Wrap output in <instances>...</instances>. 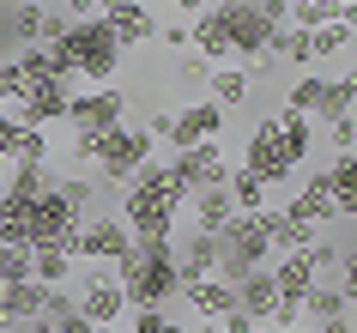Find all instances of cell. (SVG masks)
I'll return each instance as SVG.
<instances>
[{
    "instance_id": "obj_29",
    "label": "cell",
    "mask_w": 357,
    "mask_h": 333,
    "mask_svg": "<svg viewBox=\"0 0 357 333\" xmlns=\"http://www.w3.org/2000/svg\"><path fill=\"white\" fill-rule=\"evenodd\" d=\"M31 279H37V285H49V291H55V285H67V279H73V255H67V249H55V242H49V249H31Z\"/></svg>"
},
{
    "instance_id": "obj_36",
    "label": "cell",
    "mask_w": 357,
    "mask_h": 333,
    "mask_svg": "<svg viewBox=\"0 0 357 333\" xmlns=\"http://www.w3.org/2000/svg\"><path fill=\"white\" fill-rule=\"evenodd\" d=\"M19 279H31V249L0 242V285H19Z\"/></svg>"
},
{
    "instance_id": "obj_30",
    "label": "cell",
    "mask_w": 357,
    "mask_h": 333,
    "mask_svg": "<svg viewBox=\"0 0 357 333\" xmlns=\"http://www.w3.org/2000/svg\"><path fill=\"white\" fill-rule=\"evenodd\" d=\"M266 61H291V67H309V31H297V24H279L273 37H266Z\"/></svg>"
},
{
    "instance_id": "obj_59",
    "label": "cell",
    "mask_w": 357,
    "mask_h": 333,
    "mask_svg": "<svg viewBox=\"0 0 357 333\" xmlns=\"http://www.w3.org/2000/svg\"><path fill=\"white\" fill-rule=\"evenodd\" d=\"M0 333H6V327H0Z\"/></svg>"
},
{
    "instance_id": "obj_17",
    "label": "cell",
    "mask_w": 357,
    "mask_h": 333,
    "mask_svg": "<svg viewBox=\"0 0 357 333\" xmlns=\"http://www.w3.org/2000/svg\"><path fill=\"white\" fill-rule=\"evenodd\" d=\"M182 303H188L194 321H218V315L236 309V291H230V279H194V285H182Z\"/></svg>"
},
{
    "instance_id": "obj_6",
    "label": "cell",
    "mask_w": 357,
    "mask_h": 333,
    "mask_svg": "<svg viewBox=\"0 0 357 333\" xmlns=\"http://www.w3.org/2000/svg\"><path fill=\"white\" fill-rule=\"evenodd\" d=\"M79 224H85V212H73L55 188H43L37 200H31V212H24V249H49V242L67 249Z\"/></svg>"
},
{
    "instance_id": "obj_27",
    "label": "cell",
    "mask_w": 357,
    "mask_h": 333,
    "mask_svg": "<svg viewBox=\"0 0 357 333\" xmlns=\"http://www.w3.org/2000/svg\"><path fill=\"white\" fill-rule=\"evenodd\" d=\"M351 103H357V73L345 67L339 79H327L321 85V103H315V121H339V115H351Z\"/></svg>"
},
{
    "instance_id": "obj_31",
    "label": "cell",
    "mask_w": 357,
    "mask_h": 333,
    "mask_svg": "<svg viewBox=\"0 0 357 333\" xmlns=\"http://www.w3.org/2000/svg\"><path fill=\"white\" fill-rule=\"evenodd\" d=\"M225 194H230V206H236V212H261V206H266V182H261V176H248L243 164H230Z\"/></svg>"
},
{
    "instance_id": "obj_44",
    "label": "cell",
    "mask_w": 357,
    "mask_h": 333,
    "mask_svg": "<svg viewBox=\"0 0 357 333\" xmlns=\"http://www.w3.org/2000/svg\"><path fill=\"white\" fill-rule=\"evenodd\" d=\"M169 128H176V110H158V115L146 121V140H151V146H158V140L169 146Z\"/></svg>"
},
{
    "instance_id": "obj_12",
    "label": "cell",
    "mask_w": 357,
    "mask_h": 333,
    "mask_svg": "<svg viewBox=\"0 0 357 333\" xmlns=\"http://www.w3.org/2000/svg\"><path fill=\"white\" fill-rule=\"evenodd\" d=\"M284 219H297L303 230H333V194H327V170H309L303 176V188L284 200Z\"/></svg>"
},
{
    "instance_id": "obj_2",
    "label": "cell",
    "mask_w": 357,
    "mask_h": 333,
    "mask_svg": "<svg viewBox=\"0 0 357 333\" xmlns=\"http://www.w3.org/2000/svg\"><path fill=\"white\" fill-rule=\"evenodd\" d=\"M115 285L128 297V309H169L182 279H176V237H151V242H133L128 255L115 260Z\"/></svg>"
},
{
    "instance_id": "obj_26",
    "label": "cell",
    "mask_w": 357,
    "mask_h": 333,
    "mask_svg": "<svg viewBox=\"0 0 357 333\" xmlns=\"http://www.w3.org/2000/svg\"><path fill=\"white\" fill-rule=\"evenodd\" d=\"M351 13H339V19H327V24H315V31H309V55L315 61H339L345 55V49H351Z\"/></svg>"
},
{
    "instance_id": "obj_8",
    "label": "cell",
    "mask_w": 357,
    "mask_h": 333,
    "mask_svg": "<svg viewBox=\"0 0 357 333\" xmlns=\"http://www.w3.org/2000/svg\"><path fill=\"white\" fill-rule=\"evenodd\" d=\"M212 13H218V31H225V43H230V61H236V67H261L273 24H266L255 6H212Z\"/></svg>"
},
{
    "instance_id": "obj_13",
    "label": "cell",
    "mask_w": 357,
    "mask_h": 333,
    "mask_svg": "<svg viewBox=\"0 0 357 333\" xmlns=\"http://www.w3.org/2000/svg\"><path fill=\"white\" fill-rule=\"evenodd\" d=\"M218 133H225V110H218L212 97H200V103H188V110H176L169 146L188 151V146H206V140H218Z\"/></svg>"
},
{
    "instance_id": "obj_23",
    "label": "cell",
    "mask_w": 357,
    "mask_h": 333,
    "mask_svg": "<svg viewBox=\"0 0 357 333\" xmlns=\"http://www.w3.org/2000/svg\"><path fill=\"white\" fill-rule=\"evenodd\" d=\"M327 194H333V219L351 224V212H357V158H351V151H339V158H333V170H327Z\"/></svg>"
},
{
    "instance_id": "obj_56",
    "label": "cell",
    "mask_w": 357,
    "mask_h": 333,
    "mask_svg": "<svg viewBox=\"0 0 357 333\" xmlns=\"http://www.w3.org/2000/svg\"><path fill=\"white\" fill-rule=\"evenodd\" d=\"M297 333H309V327H297Z\"/></svg>"
},
{
    "instance_id": "obj_11",
    "label": "cell",
    "mask_w": 357,
    "mask_h": 333,
    "mask_svg": "<svg viewBox=\"0 0 357 333\" xmlns=\"http://www.w3.org/2000/svg\"><path fill=\"white\" fill-rule=\"evenodd\" d=\"M67 97H73V85H61V79H37V85H24L19 103H13V121L19 128H55V121H67Z\"/></svg>"
},
{
    "instance_id": "obj_28",
    "label": "cell",
    "mask_w": 357,
    "mask_h": 333,
    "mask_svg": "<svg viewBox=\"0 0 357 333\" xmlns=\"http://www.w3.org/2000/svg\"><path fill=\"white\" fill-rule=\"evenodd\" d=\"M333 315H351V291H339V285H315V291L303 297V321H309V327L333 321Z\"/></svg>"
},
{
    "instance_id": "obj_14",
    "label": "cell",
    "mask_w": 357,
    "mask_h": 333,
    "mask_svg": "<svg viewBox=\"0 0 357 333\" xmlns=\"http://www.w3.org/2000/svg\"><path fill=\"white\" fill-rule=\"evenodd\" d=\"M79 315L91 321V327H121L128 321V297H121V285H115L109 273H97L91 285H85V297H73Z\"/></svg>"
},
{
    "instance_id": "obj_3",
    "label": "cell",
    "mask_w": 357,
    "mask_h": 333,
    "mask_svg": "<svg viewBox=\"0 0 357 333\" xmlns=\"http://www.w3.org/2000/svg\"><path fill=\"white\" fill-rule=\"evenodd\" d=\"M67 55H73V73L85 79V85H115V73H121V49H115L109 24L103 19H85V24H67Z\"/></svg>"
},
{
    "instance_id": "obj_49",
    "label": "cell",
    "mask_w": 357,
    "mask_h": 333,
    "mask_svg": "<svg viewBox=\"0 0 357 333\" xmlns=\"http://www.w3.org/2000/svg\"><path fill=\"white\" fill-rule=\"evenodd\" d=\"M206 6H212V0H176V13H182V24H194L200 13H206Z\"/></svg>"
},
{
    "instance_id": "obj_40",
    "label": "cell",
    "mask_w": 357,
    "mask_h": 333,
    "mask_svg": "<svg viewBox=\"0 0 357 333\" xmlns=\"http://www.w3.org/2000/svg\"><path fill=\"white\" fill-rule=\"evenodd\" d=\"M248 6H255L273 31H279V24H291V0H248Z\"/></svg>"
},
{
    "instance_id": "obj_41",
    "label": "cell",
    "mask_w": 357,
    "mask_h": 333,
    "mask_svg": "<svg viewBox=\"0 0 357 333\" xmlns=\"http://www.w3.org/2000/svg\"><path fill=\"white\" fill-rule=\"evenodd\" d=\"M13 146H19V121L13 110H0V164H13Z\"/></svg>"
},
{
    "instance_id": "obj_15",
    "label": "cell",
    "mask_w": 357,
    "mask_h": 333,
    "mask_svg": "<svg viewBox=\"0 0 357 333\" xmlns=\"http://www.w3.org/2000/svg\"><path fill=\"white\" fill-rule=\"evenodd\" d=\"M266 273H273V291L291 297V303H303V297L321 285V273H315V260H309V249H297V255H273V260H266Z\"/></svg>"
},
{
    "instance_id": "obj_47",
    "label": "cell",
    "mask_w": 357,
    "mask_h": 333,
    "mask_svg": "<svg viewBox=\"0 0 357 333\" xmlns=\"http://www.w3.org/2000/svg\"><path fill=\"white\" fill-rule=\"evenodd\" d=\"M67 37V19H61L55 6H43V43H61Z\"/></svg>"
},
{
    "instance_id": "obj_1",
    "label": "cell",
    "mask_w": 357,
    "mask_h": 333,
    "mask_svg": "<svg viewBox=\"0 0 357 333\" xmlns=\"http://www.w3.org/2000/svg\"><path fill=\"white\" fill-rule=\"evenodd\" d=\"M182 206H188V194L176 188L169 164L146 158V164L128 176V188H121V212H115V219L133 230V242H151V237H176V212H182Z\"/></svg>"
},
{
    "instance_id": "obj_5",
    "label": "cell",
    "mask_w": 357,
    "mask_h": 333,
    "mask_svg": "<svg viewBox=\"0 0 357 333\" xmlns=\"http://www.w3.org/2000/svg\"><path fill=\"white\" fill-rule=\"evenodd\" d=\"M121 121H128V91H121V85H91V91L67 97V128H73V133L103 140V133L121 128Z\"/></svg>"
},
{
    "instance_id": "obj_9",
    "label": "cell",
    "mask_w": 357,
    "mask_h": 333,
    "mask_svg": "<svg viewBox=\"0 0 357 333\" xmlns=\"http://www.w3.org/2000/svg\"><path fill=\"white\" fill-rule=\"evenodd\" d=\"M146 158H151L146 128H128V121H121V128H109L103 140H97V176L115 182V188H128V176L146 164Z\"/></svg>"
},
{
    "instance_id": "obj_35",
    "label": "cell",
    "mask_w": 357,
    "mask_h": 333,
    "mask_svg": "<svg viewBox=\"0 0 357 333\" xmlns=\"http://www.w3.org/2000/svg\"><path fill=\"white\" fill-rule=\"evenodd\" d=\"M13 164H55V151H49V133H43V128H19Z\"/></svg>"
},
{
    "instance_id": "obj_10",
    "label": "cell",
    "mask_w": 357,
    "mask_h": 333,
    "mask_svg": "<svg viewBox=\"0 0 357 333\" xmlns=\"http://www.w3.org/2000/svg\"><path fill=\"white\" fill-rule=\"evenodd\" d=\"M169 176H176V188H182V194H194V188H225L230 158H225V146H218V140H206V146L176 151V158H169Z\"/></svg>"
},
{
    "instance_id": "obj_53",
    "label": "cell",
    "mask_w": 357,
    "mask_h": 333,
    "mask_svg": "<svg viewBox=\"0 0 357 333\" xmlns=\"http://www.w3.org/2000/svg\"><path fill=\"white\" fill-rule=\"evenodd\" d=\"M243 333H273V327H266V321H248V327Z\"/></svg>"
},
{
    "instance_id": "obj_48",
    "label": "cell",
    "mask_w": 357,
    "mask_h": 333,
    "mask_svg": "<svg viewBox=\"0 0 357 333\" xmlns=\"http://www.w3.org/2000/svg\"><path fill=\"white\" fill-rule=\"evenodd\" d=\"M133 6H146V0H97V19H121Z\"/></svg>"
},
{
    "instance_id": "obj_39",
    "label": "cell",
    "mask_w": 357,
    "mask_h": 333,
    "mask_svg": "<svg viewBox=\"0 0 357 333\" xmlns=\"http://www.w3.org/2000/svg\"><path fill=\"white\" fill-rule=\"evenodd\" d=\"M19 91H24V73L13 67V61H0V110H6V103H19Z\"/></svg>"
},
{
    "instance_id": "obj_37",
    "label": "cell",
    "mask_w": 357,
    "mask_h": 333,
    "mask_svg": "<svg viewBox=\"0 0 357 333\" xmlns=\"http://www.w3.org/2000/svg\"><path fill=\"white\" fill-rule=\"evenodd\" d=\"M67 170H97V140H91V133H73V146H67Z\"/></svg>"
},
{
    "instance_id": "obj_42",
    "label": "cell",
    "mask_w": 357,
    "mask_h": 333,
    "mask_svg": "<svg viewBox=\"0 0 357 333\" xmlns=\"http://www.w3.org/2000/svg\"><path fill=\"white\" fill-rule=\"evenodd\" d=\"M158 43L176 49V55H188V24H182V19H176V24H158Z\"/></svg>"
},
{
    "instance_id": "obj_20",
    "label": "cell",
    "mask_w": 357,
    "mask_h": 333,
    "mask_svg": "<svg viewBox=\"0 0 357 333\" xmlns=\"http://www.w3.org/2000/svg\"><path fill=\"white\" fill-rule=\"evenodd\" d=\"M43 297H49V285H37V279L0 285V327H13V321H31V315H43Z\"/></svg>"
},
{
    "instance_id": "obj_52",
    "label": "cell",
    "mask_w": 357,
    "mask_h": 333,
    "mask_svg": "<svg viewBox=\"0 0 357 333\" xmlns=\"http://www.w3.org/2000/svg\"><path fill=\"white\" fill-rule=\"evenodd\" d=\"M188 333H225L218 321H188Z\"/></svg>"
},
{
    "instance_id": "obj_7",
    "label": "cell",
    "mask_w": 357,
    "mask_h": 333,
    "mask_svg": "<svg viewBox=\"0 0 357 333\" xmlns=\"http://www.w3.org/2000/svg\"><path fill=\"white\" fill-rule=\"evenodd\" d=\"M133 249V230L115 212H97V219H85L73 230V242H67V255L73 260H91V267H115V260Z\"/></svg>"
},
{
    "instance_id": "obj_57",
    "label": "cell",
    "mask_w": 357,
    "mask_h": 333,
    "mask_svg": "<svg viewBox=\"0 0 357 333\" xmlns=\"http://www.w3.org/2000/svg\"><path fill=\"white\" fill-rule=\"evenodd\" d=\"M0 13H6V6H0Z\"/></svg>"
},
{
    "instance_id": "obj_4",
    "label": "cell",
    "mask_w": 357,
    "mask_h": 333,
    "mask_svg": "<svg viewBox=\"0 0 357 333\" xmlns=\"http://www.w3.org/2000/svg\"><path fill=\"white\" fill-rule=\"evenodd\" d=\"M243 170H248V176H261L266 188L291 182V176L303 170L297 158H291V146H284V133H279V121H273V115H261V121H255V133L243 140Z\"/></svg>"
},
{
    "instance_id": "obj_54",
    "label": "cell",
    "mask_w": 357,
    "mask_h": 333,
    "mask_svg": "<svg viewBox=\"0 0 357 333\" xmlns=\"http://www.w3.org/2000/svg\"><path fill=\"white\" fill-rule=\"evenodd\" d=\"M218 6H248V0H218Z\"/></svg>"
},
{
    "instance_id": "obj_32",
    "label": "cell",
    "mask_w": 357,
    "mask_h": 333,
    "mask_svg": "<svg viewBox=\"0 0 357 333\" xmlns=\"http://www.w3.org/2000/svg\"><path fill=\"white\" fill-rule=\"evenodd\" d=\"M273 121H279V133H284V146H291V158H297V164H309V146H315V128H309V115L279 110Z\"/></svg>"
},
{
    "instance_id": "obj_50",
    "label": "cell",
    "mask_w": 357,
    "mask_h": 333,
    "mask_svg": "<svg viewBox=\"0 0 357 333\" xmlns=\"http://www.w3.org/2000/svg\"><path fill=\"white\" fill-rule=\"evenodd\" d=\"M309 333H357V327H351V315H333V321H321V327H309Z\"/></svg>"
},
{
    "instance_id": "obj_38",
    "label": "cell",
    "mask_w": 357,
    "mask_h": 333,
    "mask_svg": "<svg viewBox=\"0 0 357 333\" xmlns=\"http://www.w3.org/2000/svg\"><path fill=\"white\" fill-rule=\"evenodd\" d=\"M327 140H333V151H357V115H339V121H327Z\"/></svg>"
},
{
    "instance_id": "obj_21",
    "label": "cell",
    "mask_w": 357,
    "mask_h": 333,
    "mask_svg": "<svg viewBox=\"0 0 357 333\" xmlns=\"http://www.w3.org/2000/svg\"><path fill=\"white\" fill-rule=\"evenodd\" d=\"M109 24V37L115 49L128 55V49H146V43H158V13L151 6H133V13H121V19H103Z\"/></svg>"
},
{
    "instance_id": "obj_46",
    "label": "cell",
    "mask_w": 357,
    "mask_h": 333,
    "mask_svg": "<svg viewBox=\"0 0 357 333\" xmlns=\"http://www.w3.org/2000/svg\"><path fill=\"white\" fill-rule=\"evenodd\" d=\"M49 327H55V333H97L91 321L79 315V303H73V309H67V315H61V321H49Z\"/></svg>"
},
{
    "instance_id": "obj_34",
    "label": "cell",
    "mask_w": 357,
    "mask_h": 333,
    "mask_svg": "<svg viewBox=\"0 0 357 333\" xmlns=\"http://www.w3.org/2000/svg\"><path fill=\"white\" fill-rule=\"evenodd\" d=\"M128 333H188V321L169 309H128Z\"/></svg>"
},
{
    "instance_id": "obj_18",
    "label": "cell",
    "mask_w": 357,
    "mask_h": 333,
    "mask_svg": "<svg viewBox=\"0 0 357 333\" xmlns=\"http://www.w3.org/2000/svg\"><path fill=\"white\" fill-rule=\"evenodd\" d=\"M0 43H19V49L43 43V0H13L0 13Z\"/></svg>"
},
{
    "instance_id": "obj_45",
    "label": "cell",
    "mask_w": 357,
    "mask_h": 333,
    "mask_svg": "<svg viewBox=\"0 0 357 333\" xmlns=\"http://www.w3.org/2000/svg\"><path fill=\"white\" fill-rule=\"evenodd\" d=\"M176 73L188 79V85H206V73H212V67H206L200 55H182V61H176Z\"/></svg>"
},
{
    "instance_id": "obj_55",
    "label": "cell",
    "mask_w": 357,
    "mask_h": 333,
    "mask_svg": "<svg viewBox=\"0 0 357 333\" xmlns=\"http://www.w3.org/2000/svg\"><path fill=\"white\" fill-rule=\"evenodd\" d=\"M97 333H115V327H97Z\"/></svg>"
},
{
    "instance_id": "obj_51",
    "label": "cell",
    "mask_w": 357,
    "mask_h": 333,
    "mask_svg": "<svg viewBox=\"0 0 357 333\" xmlns=\"http://www.w3.org/2000/svg\"><path fill=\"white\" fill-rule=\"evenodd\" d=\"M6 333H55V327H49L43 315H31V321H13V327H6Z\"/></svg>"
},
{
    "instance_id": "obj_43",
    "label": "cell",
    "mask_w": 357,
    "mask_h": 333,
    "mask_svg": "<svg viewBox=\"0 0 357 333\" xmlns=\"http://www.w3.org/2000/svg\"><path fill=\"white\" fill-rule=\"evenodd\" d=\"M55 13H61L67 24H85V19H97V0H61Z\"/></svg>"
},
{
    "instance_id": "obj_19",
    "label": "cell",
    "mask_w": 357,
    "mask_h": 333,
    "mask_svg": "<svg viewBox=\"0 0 357 333\" xmlns=\"http://www.w3.org/2000/svg\"><path fill=\"white\" fill-rule=\"evenodd\" d=\"M230 291H236V309H243L248 321H266V315H273V303H279V291H273V273H266V267L243 273Z\"/></svg>"
},
{
    "instance_id": "obj_58",
    "label": "cell",
    "mask_w": 357,
    "mask_h": 333,
    "mask_svg": "<svg viewBox=\"0 0 357 333\" xmlns=\"http://www.w3.org/2000/svg\"><path fill=\"white\" fill-rule=\"evenodd\" d=\"M146 6H151V0H146Z\"/></svg>"
},
{
    "instance_id": "obj_25",
    "label": "cell",
    "mask_w": 357,
    "mask_h": 333,
    "mask_svg": "<svg viewBox=\"0 0 357 333\" xmlns=\"http://www.w3.org/2000/svg\"><path fill=\"white\" fill-rule=\"evenodd\" d=\"M188 200H194V230H212V237H218V230L236 219V206H230L225 188H194Z\"/></svg>"
},
{
    "instance_id": "obj_33",
    "label": "cell",
    "mask_w": 357,
    "mask_h": 333,
    "mask_svg": "<svg viewBox=\"0 0 357 333\" xmlns=\"http://www.w3.org/2000/svg\"><path fill=\"white\" fill-rule=\"evenodd\" d=\"M321 85H327L321 73H303V79H291V91H284V103H279V110H291V115H315V103H321Z\"/></svg>"
},
{
    "instance_id": "obj_16",
    "label": "cell",
    "mask_w": 357,
    "mask_h": 333,
    "mask_svg": "<svg viewBox=\"0 0 357 333\" xmlns=\"http://www.w3.org/2000/svg\"><path fill=\"white\" fill-rule=\"evenodd\" d=\"M176 279H182V285L218 279V237H212V230H194V237L176 242Z\"/></svg>"
},
{
    "instance_id": "obj_24",
    "label": "cell",
    "mask_w": 357,
    "mask_h": 333,
    "mask_svg": "<svg viewBox=\"0 0 357 333\" xmlns=\"http://www.w3.org/2000/svg\"><path fill=\"white\" fill-rule=\"evenodd\" d=\"M188 43H194V55L206 61V67H225L230 61V43H225V31H218V13H212V6L188 24Z\"/></svg>"
},
{
    "instance_id": "obj_22",
    "label": "cell",
    "mask_w": 357,
    "mask_h": 333,
    "mask_svg": "<svg viewBox=\"0 0 357 333\" xmlns=\"http://www.w3.org/2000/svg\"><path fill=\"white\" fill-rule=\"evenodd\" d=\"M206 85H212V103H218V110H243L248 97H255V73H248V67H212L206 73Z\"/></svg>"
}]
</instances>
